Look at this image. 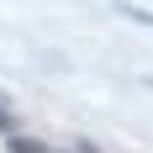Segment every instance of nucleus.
Instances as JSON below:
<instances>
[{
  "instance_id": "obj_1",
  "label": "nucleus",
  "mask_w": 153,
  "mask_h": 153,
  "mask_svg": "<svg viewBox=\"0 0 153 153\" xmlns=\"http://www.w3.org/2000/svg\"><path fill=\"white\" fill-rule=\"evenodd\" d=\"M5 153H53V148H48L42 137H32V132H16V137L5 143Z\"/></svg>"
},
{
  "instance_id": "obj_2",
  "label": "nucleus",
  "mask_w": 153,
  "mask_h": 153,
  "mask_svg": "<svg viewBox=\"0 0 153 153\" xmlns=\"http://www.w3.org/2000/svg\"><path fill=\"white\" fill-rule=\"evenodd\" d=\"M16 132H21V122L11 111V95H0V137H16Z\"/></svg>"
},
{
  "instance_id": "obj_3",
  "label": "nucleus",
  "mask_w": 153,
  "mask_h": 153,
  "mask_svg": "<svg viewBox=\"0 0 153 153\" xmlns=\"http://www.w3.org/2000/svg\"><path fill=\"white\" fill-rule=\"evenodd\" d=\"M116 11H122L127 21H137V27H153V11H148V5H132V0H116Z\"/></svg>"
},
{
  "instance_id": "obj_4",
  "label": "nucleus",
  "mask_w": 153,
  "mask_h": 153,
  "mask_svg": "<svg viewBox=\"0 0 153 153\" xmlns=\"http://www.w3.org/2000/svg\"><path fill=\"white\" fill-rule=\"evenodd\" d=\"M74 153H106L100 143H90V137H74Z\"/></svg>"
},
{
  "instance_id": "obj_5",
  "label": "nucleus",
  "mask_w": 153,
  "mask_h": 153,
  "mask_svg": "<svg viewBox=\"0 0 153 153\" xmlns=\"http://www.w3.org/2000/svg\"><path fill=\"white\" fill-rule=\"evenodd\" d=\"M53 153H74V148H53Z\"/></svg>"
}]
</instances>
